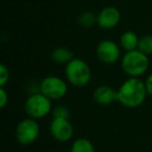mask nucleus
<instances>
[{"instance_id":"1","label":"nucleus","mask_w":152,"mask_h":152,"mask_svg":"<svg viewBox=\"0 0 152 152\" xmlns=\"http://www.w3.org/2000/svg\"><path fill=\"white\" fill-rule=\"evenodd\" d=\"M146 83L137 77H131L122 83L118 91V101L126 107H137L147 96Z\"/></svg>"},{"instance_id":"2","label":"nucleus","mask_w":152,"mask_h":152,"mask_svg":"<svg viewBox=\"0 0 152 152\" xmlns=\"http://www.w3.org/2000/svg\"><path fill=\"white\" fill-rule=\"evenodd\" d=\"M122 68L126 74L131 77L144 74L149 68V58L148 55L135 49L132 51H127L122 59Z\"/></svg>"},{"instance_id":"3","label":"nucleus","mask_w":152,"mask_h":152,"mask_svg":"<svg viewBox=\"0 0 152 152\" xmlns=\"http://www.w3.org/2000/svg\"><path fill=\"white\" fill-rule=\"evenodd\" d=\"M91 69L80 58H73L66 67V76L70 83L75 87H85L91 79Z\"/></svg>"},{"instance_id":"4","label":"nucleus","mask_w":152,"mask_h":152,"mask_svg":"<svg viewBox=\"0 0 152 152\" xmlns=\"http://www.w3.org/2000/svg\"><path fill=\"white\" fill-rule=\"evenodd\" d=\"M51 110V101L44 94H34L25 102V110L32 119L47 116Z\"/></svg>"},{"instance_id":"5","label":"nucleus","mask_w":152,"mask_h":152,"mask_svg":"<svg viewBox=\"0 0 152 152\" xmlns=\"http://www.w3.org/2000/svg\"><path fill=\"white\" fill-rule=\"evenodd\" d=\"M41 93L44 94L49 99H59L66 95L68 91L67 83L56 76L45 77L40 85Z\"/></svg>"},{"instance_id":"6","label":"nucleus","mask_w":152,"mask_h":152,"mask_svg":"<svg viewBox=\"0 0 152 152\" xmlns=\"http://www.w3.org/2000/svg\"><path fill=\"white\" fill-rule=\"evenodd\" d=\"M40 127L34 119H25L22 120L16 128V137L20 144L22 145H30L39 137Z\"/></svg>"},{"instance_id":"7","label":"nucleus","mask_w":152,"mask_h":152,"mask_svg":"<svg viewBox=\"0 0 152 152\" xmlns=\"http://www.w3.org/2000/svg\"><path fill=\"white\" fill-rule=\"evenodd\" d=\"M50 131L52 137L58 142H67L73 135V127L68 119L54 118L51 122Z\"/></svg>"},{"instance_id":"8","label":"nucleus","mask_w":152,"mask_h":152,"mask_svg":"<svg viewBox=\"0 0 152 152\" xmlns=\"http://www.w3.org/2000/svg\"><path fill=\"white\" fill-rule=\"evenodd\" d=\"M97 55L105 64H114L120 57V49L118 45L110 40H104L97 46Z\"/></svg>"},{"instance_id":"9","label":"nucleus","mask_w":152,"mask_h":152,"mask_svg":"<svg viewBox=\"0 0 152 152\" xmlns=\"http://www.w3.org/2000/svg\"><path fill=\"white\" fill-rule=\"evenodd\" d=\"M120 12L115 7H106L97 16V24L103 29H110L120 22Z\"/></svg>"},{"instance_id":"10","label":"nucleus","mask_w":152,"mask_h":152,"mask_svg":"<svg viewBox=\"0 0 152 152\" xmlns=\"http://www.w3.org/2000/svg\"><path fill=\"white\" fill-rule=\"evenodd\" d=\"M94 98L100 105H108L114 101H118V92L114 91L107 86H100L95 90Z\"/></svg>"},{"instance_id":"11","label":"nucleus","mask_w":152,"mask_h":152,"mask_svg":"<svg viewBox=\"0 0 152 152\" xmlns=\"http://www.w3.org/2000/svg\"><path fill=\"white\" fill-rule=\"evenodd\" d=\"M139 41L140 39L133 31H125L120 39L121 45L126 51L135 50L139 46Z\"/></svg>"},{"instance_id":"12","label":"nucleus","mask_w":152,"mask_h":152,"mask_svg":"<svg viewBox=\"0 0 152 152\" xmlns=\"http://www.w3.org/2000/svg\"><path fill=\"white\" fill-rule=\"evenodd\" d=\"M52 58L57 64H68L73 59V53L65 47H58L53 50Z\"/></svg>"},{"instance_id":"13","label":"nucleus","mask_w":152,"mask_h":152,"mask_svg":"<svg viewBox=\"0 0 152 152\" xmlns=\"http://www.w3.org/2000/svg\"><path fill=\"white\" fill-rule=\"evenodd\" d=\"M71 152H95L94 146L89 140L78 139L73 143Z\"/></svg>"},{"instance_id":"14","label":"nucleus","mask_w":152,"mask_h":152,"mask_svg":"<svg viewBox=\"0 0 152 152\" xmlns=\"http://www.w3.org/2000/svg\"><path fill=\"white\" fill-rule=\"evenodd\" d=\"M78 22L83 27L90 28L97 23V17L91 12H85L80 14V16L78 17Z\"/></svg>"},{"instance_id":"15","label":"nucleus","mask_w":152,"mask_h":152,"mask_svg":"<svg viewBox=\"0 0 152 152\" xmlns=\"http://www.w3.org/2000/svg\"><path fill=\"white\" fill-rule=\"evenodd\" d=\"M137 49L145 54H152V34H145L139 41Z\"/></svg>"},{"instance_id":"16","label":"nucleus","mask_w":152,"mask_h":152,"mask_svg":"<svg viewBox=\"0 0 152 152\" xmlns=\"http://www.w3.org/2000/svg\"><path fill=\"white\" fill-rule=\"evenodd\" d=\"M10 71L4 65H0V86L4 87L5 83L9 81Z\"/></svg>"},{"instance_id":"17","label":"nucleus","mask_w":152,"mask_h":152,"mask_svg":"<svg viewBox=\"0 0 152 152\" xmlns=\"http://www.w3.org/2000/svg\"><path fill=\"white\" fill-rule=\"evenodd\" d=\"M69 110L64 106H58L54 110L53 112V117L54 118H64V119H69Z\"/></svg>"},{"instance_id":"18","label":"nucleus","mask_w":152,"mask_h":152,"mask_svg":"<svg viewBox=\"0 0 152 152\" xmlns=\"http://www.w3.org/2000/svg\"><path fill=\"white\" fill-rule=\"evenodd\" d=\"M7 101H9V96H7V93L5 92V90L3 88L0 89V107L4 108L5 105L7 104Z\"/></svg>"},{"instance_id":"19","label":"nucleus","mask_w":152,"mask_h":152,"mask_svg":"<svg viewBox=\"0 0 152 152\" xmlns=\"http://www.w3.org/2000/svg\"><path fill=\"white\" fill-rule=\"evenodd\" d=\"M146 88H147V92L150 96H152V74L149 76L146 80Z\"/></svg>"}]
</instances>
